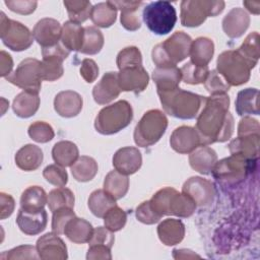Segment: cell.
Segmentation results:
<instances>
[{
	"mask_svg": "<svg viewBox=\"0 0 260 260\" xmlns=\"http://www.w3.org/2000/svg\"><path fill=\"white\" fill-rule=\"evenodd\" d=\"M121 92L118 80V72H107L94 85L92 96L99 105H106L114 101Z\"/></svg>",
	"mask_w": 260,
	"mask_h": 260,
	"instance_id": "18",
	"label": "cell"
},
{
	"mask_svg": "<svg viewBox=\"0 0 260 260\" xmlns=\"http://www.w3.org/2000/svg\"><path fill=\"white\" fill-rule=\"evenodd\" d=\"M80 75L86 82H93L99 76V67L96 63L92 59L86 58L82 60L80 66Z\"/></svg>",
	"mask_w": 260,
	"mask_h": 260,
	"instance_id": "55",
	"label": "cell"
},
{
	"mask_svg": "<svg viewBox=\"0 0 260 260\" xmlns=\"http://www.w3.org/2000/svg\"><path fill=\"white\" fill-rule=\"evenodd\" d=\"M260 126L257 120L252 119L251 117H244L238 126V136L250 135V134H259Z\"/></svg>",
	"mask_w": 260,
	"mask_h": 260,
	"instance_id": "56",
	"label": "cell"
},
{
	"mask_svg": "<svg viewBox=\"0 0 260 260\" xmlns=\"http://www.w3.org/2000/svg\"><path fill=\"white\" fill-rule=\"evenodd\" d=\"M196 209L195 201L185 193H179L176 189L172 193L169 205L168 215H176L179 217H189Z\"/></svg>",
	"mask_w": 260,
	"mask_h": 260,
	"instance_id": "29",
	"label": "cell"
},
{
	"mask_svg": "<svg viewBox=\"0 0 260 260\" xmlns=\"http://www.w3.org/2000/svg\"><path fill=\"white\" fill-rule=\"evenodd\" d=\"M252 68L238 50L222 52L216 62V71L230 85L234 86L246 83L250 78Z\"/></svg>",
	"mask_w": 260,
	"mask_h": 260,
	"instance_id": "6",
	"label": "cell"
},
{
	"mask_svg": "<svg viewBox=\"0 0 260 260\" xmlns=\"http://www.w3.org/2000/svg\"><path fill=\"white\" fill-rule=\"evenodd\" d=\"M214 53V44L212 40L200 37L195 41H192L190 48V57L191 62L199 66H207L211 61Z\"/></svg>",
	"mask_w": 260,
	"mask_h": 260,
	"instance_id": "32",
	"label": "cell"
},
{
	"mask_svg": "<svg viewBox=\"0 0 260 260\" xmlns=\"http://www.w3.org/2000/svg\"><path fill=\"white\" fill-rule=\"evenodd\" d=\"M73 217H75V213L73 208L70 207H63L54 211L52 217V231L57 235L64 234L67 222Z\"/></svg>",
	"mask_w": 260,
	"mask_h": 260,
	"instance_id": "50",
	"label": "cell"
},
{
	"mask_svg": "<svg viewBox=\"0 0 260 260\" xmlns=\"http://www.w3.org/2000/svg\"><path fill=\"white\" fill-rule=\"evenodd\" d=\"M71 21L76 23L84 22L90 17L91 3L86 0H66L63 2Z\"/></svg>",
	"mask_w": 260,
	"mask_h": 260,
	"instance_id": "42",
	"label": "cell"
},
{
	"mask_svg": "<svg viewBox=\"0 0 260 260\" xmlns=\"http://www.w3.org/2000/svg\"><path fill=\"white\" fill-rule=\"evenodd\" d=\"M84 27L71 20L66 21L62 26L61 43L68 51H80L83 43Z\"/></svg>",
	"mask_w": 260,
	"mask_h": 260,
	"instance_id": "34",
	"label": "cell"
},
{
	"mask_svg": "<svg viewBox=\"0 0 260 260\" xmlns=\"http://www.w3.org/2000/svg\"><path fill=\"white\" fill-rule=\"evenodd\" d=\"M79 150L75 143L68 140L57 142L52 149L54 161L61 167H71L78 158Z\"/></svg>",
	"mask_w": 260,
	"mask_h": 260,
	"instance_id": "33",
	"label": "cell"
},
{
	"mask_svg": "<svg viewBox=\"0 0 260 260\" xmlns=\"http://www.w3.org/2000/svg\"><path fill=\"white\" fill-rule=\"evenodd\" d=\"M116 204V199L105 189L94 190L88 198V208L96 217H104L107 211Z\"/></svg>",
	"mask_w": 260,
	"mask_h": 260,
	"instance_id": "38",
	"label": "cell"
},
{
	"mask_svg": "<svg viewBox=\"0 0 260 260\" xmlns=\"http://www.w3.org/2000/svg\"><path fill=\"white\" fill-rule=\"evenodd\" d=\"M250 24V16L243 8H233L222 19V28L232 39L240 38Z\"/></svg>",
	"mask_w": 260,
	"mask_h": 260,
	"instance_id": "21",
	"label": "cell"
},
{
	"mask_svg": "<svg viewBox=\"0 0 260 260\" xmlns=\"http://www.w3.org/2000/svg\"><path fill=\"white\" fill-rule=\"evenodd\" d=\"M2 260L8 259H38L39 254L37 248L30 245H23L3 252L0 256Z\"/></svg>",
	"mask_w": 260,
	"mask_h": 260,
	"instance_id": "51",
	"label": "cell"
},
{
	"mask_svg": "<svg viewBox=\"0 0 260 260\" xmlns=\"http://www.w3.org/2000/svg\"><path fill=\"white\" fill-rule=\"evenodd\" d=\"M204 85L206 90L209 93H211V95L225 93L231 87V85L224 80V78L216 70H212L208 72L207 77L204 81Z\"/></svg>",
	"mask_w": 260,
	"mask_h": 260,
	"instance_id": "48",
	"label": "cell"
},
{
	"mask_svg": "<svg viewBox=\"0 0 260 260\" xmlns=\"http://www.w3.org/2000/svg\"><path fill=\"white\" fill-rule=\"evenodd\" d=\"M36 248L39 257L43 260H65L68 257L65 243L54 232L39 238Z\"/></svg>",
	"mask_w": 260,
	"mask_h": 260,
	"instance_id": "14",
	"label": "cell"
},
{
	"mask_svg": "<svg viewBox=\"0 0 260 260\" xmlns=\"http://www.w3.org/2000/svg\"><path fill=\"white\" fill-rule=\"evenodd\" d=\"M104 46V36L100 29L94 26H85L83 35V43L80 53L86 55L98 54Z\"/></svg>",
	"mask_w": 260,
	"mask_h": 260,
	"instance_id": "41",
	"label": "cell"
},
{
	"mask_svg": "<svg viewBox=\"0 0 260 260\" xmlns=\"http://www.w3.org/2000/svg\"><path fill=\"white\" fill-rule=\"evenodd\" d=\"M5 78L10 83L25 91L39 93L43 81L41 74V61L35 58H26L22 60L16 69Z\"/></svg>",
	"mask_w": 260,
	"mask_h": 260,
	"instance_id": "10",
	"label": "cell"
},
{
	"mask_svg": "<svg viewBox=\"0 0 260 260\" xmlns=\"http://www.w3.org/2000/svg\"><path fill=\"white\" fill-rule=\"evenodd\" d=\"M43 176L50 184L57 187H64L68 182V175L64 167L57 164L47 166L43 171Z\"/></svg>",
	"mask_w": 260,
	"mask_h": 260,
	"instance_id": "49",
	"label": "cell"
},
{
	"mask_svg": "<svg viewBox=\"0 0 260 260\" xmlns=\"http://www.w3.org/2000/svg\"><path fill=\"white\" fill-rule=\"evenodd\" d=\"M192 39L184 31H176L165 42L156 45L151 52L156 67L176 66L190 54Z\"/></svg>",
	"mask_w": 260,
	"mask_h": 260,
	"instance_id": "3",
	"label": "cell"
},
{
	"mask_svg": "<svg viewBox=\"0 0 260 260\" xmlns=\"http://www.w3.org/2000/svg\"><path fill=\"white\" fill-rule=\"evenodd\" d=\"M0 206H1V219H4L6 217H9L13 210H14V206H15V202L14 199L12 198V196H10L9 194L6 193H1L0 194Z\"/></svg>",
	"mask_w": 260,
	"mask_h": 260,
	"instance_id": "58",
	"label": "cell"
},
{
	"mask_svg": "<svg viewBox=\"0 0 260 260\" xmlns=\"http://www.w3.org/2000/svg\"><path fill=\"white\" fill-rule=\"evenodd\" d=\"M182 79L188 84L204 83L209 72L208 66H199L193 62H187L181 69Z\"/></svg>",
	"mask_w": 260,
	"mask_h": 260,
	"instance_id": "44",
	"label": "cell"
},
{
	"mask_svg": "<svg viewBox=\"0 0 260 260\" xmlns=\"http://www.w3.org/2000/svg\"><path fill=\"white\" fill-rule=\"evenodd\" d=\"M229 108L230 98L225 93L205 96L195 126L201 145L224 142L232 137L234 118Z\"/></svg>",
	"mask_w": 260,
	"mask_h": 260,
	"instance_id": "1",
	"label": "cell"
},
{
	"mask_svg": "<svg viewBox=\"0 0 260 260\" xmlns=\"http://www.w3.org/2000/svg\"><path fill=\"white\" fill-rule=\"evenodd\" d=\"M216 161V152L206 145H199L190 152L189 155V164L191 168L203 175L210 174Z\"/></svg>",
	"mask_w": 260,
	"mask_h": 260,
	"instance_id": "23",
	"label": "cell"
},
{
	"mask_svg": "<svg viewBox=\"0 0 260 260\" xmlns=\"http://www.w3.org/2000/svg\"><path fill=\"white\" fill-rule=\"evenodd\" d=\"M98 164L94 158L82 155L70 167L73 178L78 182H88L94 178L98 173Z\"/></svg>",
	"mask_w": 260,
	"mask_h": 260,
	"instance_id": "39",
	"label": "cell"
},
{
	"mask_svg": "<svg viewBox=\"0 0 260 260\" xmlns=\"http://www.w3.org/2000/svg\"><path fill=\"white\" fill-rule=\"evenodd\" d=\"M258 95L259 91L257 88H246L239 91L236 100V111L238 115H258Z\"/></svg>",
	"mask_w": 260,
	"mask_h": 260,
	"instance_id": "36",
	"label": "cell"
},
{
	"mask_svg": "<svg viewBox=\"0 0 260 260\" xmlns=\"http://www.w3.org/2000/svg\"><path fill=\"white\" fill-rule=\"evenodd\" d=\"M104 189L111 194L116 200L126 195L129 189V179L126 175L117 170L111 171L105 178Z\"/></svg>",
	"mask_w": 260,
	"mask_h": 260,
	"instance_id": "37",
	"label": "cell"
},
{
	"mask_svg": "<svg viewBox=\"0 0 260 260\" xmlns=\"http://www.w3.org/2000/svg\"><path fill=\"white\" fill-rule=\"evenodd\" d=\"M83 106L81 95L73 90H63L56 94L54 100V109L58 115L64 118L77 116Z\"/></svg>",
	"mask_w": 260,
	"mask_h": 260,
	"instance_id": "19",
	"label": "cell"
},
{
	"mask_svg": "<svg viewBox=\"0 0 260 260\" xmlns=\"http://www.w3.org/2000/svg\"><path fill=\"white\" fill-rule=\"evenodd\" d=\"M182 192L189 195L196 203V206L206 207L211 205L215 197V189L213 184L200 177H191L183 187Z\"/></svg>",
	"mask_w": 260,
	"mask_h": 260,
	"instance_id": "12",
	"label": "cell"
},
{
	"mask_svg": "<svg viewBox=\"0 0 260 260\" xmlns=\"http://www.w3.org/2000/svg\"><path fill=\"white\" fill-rule=\"evenodd\" d=\"M27 132L29 137L39 143H47L55 136L52 126L44 121H36L30 124Z\"/></svg>",
	"mask_w": 260,
	"mask_h": 260,
	"instance_id": "45",
	"label": "cell"
},
{
	"mask_svg": "<svg viewBox=\"0 0 260 260\" xmlns=\"http://www.w3.org/2000/svg\"><path fill=\"white\" fill-rule=\"evenodd\" d=\"M223 1L185 0L181 2V23L195 27L202 24L208 16H216L224 8Z\"/></svg>",
	"mask_w": 260,
	"mask_h": 260,
	"instance_id": "8",
	"label": "cell"
},
{
	"mask_svg": "<svg viewBox=\"0 0 260 260\" xmlns=\"http://www.w3.org/2000/svg\"><path fill=\"white\" fill-rule=\"evenodd\" d=\"M88 260H110L112 259L111 248L106 245H90L86 255Z\"/></svg>",
	"mask_w": 260,
	"mask_h": 260,
	"instance_id": "57",
	"label": "cell"
},
{
	"mask_svg": "<svg viewBox=\"0 0 260 260\" xmlns=\"http://www.w3.org/2000/svg\"><path fill=\"white\" fill-rule=\"evenodd\" d=\"M260 134L238 136L229 144L231 154L242 156L248 160L256 161L258 157Z\"/></svg>",
	"mask_w": 260,
	"mask_h": 260,
	"instance_id": "22",
	"label": "cell"
},
{
	"mask_svg": "<svg viewBox=\"0 0 260 260\" xmlns=\"http://www.w3.org/2000/svg\"><path fill=\"white\" fill-rule=\"evenodd\" d=\"M0 15V36L3 44L16 52L28 49L34 42L32 32L19 21L7 18L3 12Z\"/></svg>",
	"mask_w": 260,
	"mask_h": 260,
	"instance_id": "9",
	"label": "cell"
},
{
	"mask_svg": "<svg viewBox=\"0 0 260 260\" xmlns=\"http://www.w3.org/2000/svg\"><path fill=\"white\" fill-rule=\"evenodd\" d=\"M5 5L13 12L27 15L32 13L38 5L37 1H26V0H6Z\"/></svg>",
	"mask_w": 260,
	"mask_h": 260,
	"instance_id": "54",
	"label": "cell"
},
{
	"mask_svg": "<svg viewBox=\"0 0 260 260\" xmlns=\"http://www.w3.org/2000/svg\"><path fill=\"white\" fill-rule=\"evenodd\" d=\"M241 55L250 63V65L254 68L258 62L260 56L259 49V34L257 31H253L247 36L243 44L240 48L237 49Z\"/></svg>",
	"mask_w": 260,
	"mask_h": 260,
	"instance_id": "43",
	"label": "cell"
},
{
	"mask_svg": "<svg viewBox=\"0 0 260 260\" xmlns=\"http://www.w3.org/2000/svg\"><path fill=\"white\" fill-rule=\"evenodd\" d=\"M136 217L137 219L145 224H153L157 222L162 216H160L157 212L153 210V208L150 205L149 200L142 202L137 208H136Z\"/></svg>",
	"mask_w": 260,
	"mask_h": 260,
	"instance_id": "52",
	"label": "cell"
},
{
	"mask_svg": "<svg viewBox=\"0 0 260 260\" xmlns=\"http://www.w3.org/2000/svg\"><path fill=\"white\" fill-rule=\"evenodd\" d=\"M62 35V26L58 20L54 18H43L37 22L32 29L34 39L42 46L49 48L60 42Z\"/></svg>",
	"mask_w": 260,
	"mask_h": 260,
	"instance_id": "15",
	"label": "cell"
},
{
	"mask_svg": "<svg viewBox=\"0 0 260 260\" xmlns=\"http://www.w3.org/2000/svg\"><path fill=\"white\" fill-rule=\"evenodd\" d=\"M48 222V214L45 209L38 212H27L21 208L16 217V223L19 230L28 236H35L42 233Z\"/></svg>",
	"mask_w": 260,
	"mask_h": 260,
	"instance_id": "20",
	"label": "cell"
},
{
	"mask_svg": "<svg viewBox=\"0 0 260 260\" xmlns=\"http://www.w3.org/2000/svg\"><path fill=\"white\" fill-rule=\"evenodd\" d=\"M142 165L141 152L133 146H126L118 149L113 156L115 170L124 174L132 175L136 173Z\"/></svg>",
	"mask_w": 260,
	"mask_h": 260,
	"instance_id": "17",
	"label": "cell"
},
{
	"mask_svg": "<svg viewBox=\"0 0 260 260\" xmlns=\"http://www.w3.org/2000/svg\"><path fill=\"white\" fill-rule=\"evenodd\" d=\"M157 235L162 244L173 246L184 239L185 225L180 219L167 218L158 224Z\"/></svg>",
	"mask_w": 260,
	"mask_h": 260,
	"instance_id": "24",
	"label": "cell"
},
{
	"mask_svg": "<svg viewBox=\"0 0 260 260\" xmlns=\"http://www.w3.org/2000/svg\"><path fill=\"white\" fill-rule=\"evenodd\" d=\"M243 4L246 6L248 11L252 12L253 14H259V9H260V2H255V1H244Z\"/></svg>",
	"mask_w": 260,
	"mask_h": 260,
	"instance_id": "60",
	"label": "cell"
},
{
	"mask_svg": "<svg viewBox=\"0 0 260 260\" xmlns=\"http://www.w3.org/2000/svg\"><path fill=\"white\" fill-rule=\"evenodd\" d=\"M253 160L232 154L230 157L216 161L212 169L214 178L225 183H239L243 181L251 170Z\"/></svg>",
	"mask_w": 260,
	"mask_h": 260,
	"instance_id": "11",
	"label": "cell"
},
{
	"mask_svg": "<svg viewBox=\"0 0 260 260\" xmlns=\"http://www.w3.org/2000/svg\"><path fill=\"white\" fill-rule=\"evenodd\" d=\"M152 79L156 84L157 91H168L178 87L182 74L177 66L156 67L152 72Z\"/></svg>",
	"mask_w": 260,
	"mask_h": 260,
	"instance_id": "26",
	"label": "cell"
},
{
	"mask_svg": "<svg viewBox=\"0 0 260 260\" xmlns=\"http://www.w3.org/2000/svg\"><path fill=\"white\" fill-rule=\"evenodd\" d=\"M137 65H142L141 52L137 47H126L119 52L117 56V66L119 70L125 67Z\"/></svg>",
	"mask_w": 260,
	"mask_h": 260,
	"instance_id": "47",
	"label": "cell"
},
{
	"mask_svg": "<svg viewBox=\"0 0 260 260\" xmlns=\"http://www.w3.org/2000/svg\"><path fill=\"white\" fill-rule=\"evenodd\" d=\"M133 119L131 105L124 100L103 108L95 117L94 128L104 135H112L126 128Z\"/></svg>",
	"mask_w": 260,
	"mask_h": 260,
	"instance_id": "4",
	"label": "cell"
},
{
	"mask_svg": "<svg viewBox=\"0 0 260 260\" xmlns=\"http://www.w3.org/2000/svg\"><path fill=\"white\" fill-rule=\"evenodd\" d=\"M142 17L148 29L158 36L169 34L177 21L176 9L168 1L150 2L144 7Z\"/></svg>",
	"mask_w": 260,
	"mask_h": 260,
	"instance_id": "7",
	"label": "cell"
},
{
	"mask_svg": "<svg viewBox=\"0 0 260 260\" xmlns=\"http://www.w3.org/2000/svg\"><path fill=\"white\" fill-rule=\"evenodd\" d=\"M40 102L39 93L23 90L15 96L12 109L16 116L20 118H29L39 110Z\"/></svg>",
	"mask_w": 260,
	"mask_h": 260,
	"instance_id": "30",
	"label": "cell"
},
{
	"mask_svg": "<svg viewBox=\"0 0 260 260\" xmlns=\"http://www.w3.org/2000/svg\"><path fill=\"white\" fill-rule=\"evenodd\" d=\"M117 9L121 10V23L127 30H137L141 26L139 17V7L143 4L142 1H112Z\"/></svg>",
	"mask_w": 260,
	"mask_h": 260,
	"instance_id": "25",
	"label": "cell"
},
{
	"mask_svg": "<svg viewBox=\"0 0 260 260\" xmlns=\"http://www.w3.org/2000/svg\"><path fill=\"white\" fill-rule=\"evenodd\" d=\"M171 147L182 154L190 153L201 145L200 137L195 128L190 126H180L176 128L170 138Z\"/></svg>",
	"mask_w": 260,
	"mask_h": 260,
	"instance_id": "16",
	"label": "cell"
},
{
	"mask_svg": "<svg viewBox=\"0 0 260 260\" xmlns=\"http://www.w3.org/2000/svg\"><path fill=\"white\" fill-rule=\"evenodd\" d=\"M168 119L161 111L154 109L144 113L134 129V141L138 146L148 147L155 144L165 134Z\"/></svg>",
	"mask_w": 260,
	"mask_h": 260,
	"instance_id": "5",
	"label": "cell"
},
{
	"mask_svg": "<svg viewBox=\"0 0 260 260\" xmlns=\"http://www.w3.org/2000/svg\"><path fill=\"white\" fill-rule=\"evenodd\" d=\"M126 221H127L126 212L117 205L110 208L107 211V213L104 215L105 226L113 233L122 230L125 226Z\"/></svg>",
	"mask_w": 260,
	"mask_h": 260,
	"instance_id": "46",
	"label": "cell"
},
{
	"mask_svg": "<svg viewBox=\"0 0 260 260\" xmlns=\"http://www.w3.org/2000/svg\"><path fill=\"white\" fill-rule=\"evenodd\" d=\"M13 67V61L11 56L6 53L5 51H1V55H0V70L1 73L0 75L2 77H6L11 73Z\"/></svg>",
	"mask_w": 260,
	"mask_h": 260,
	"instance_id": "59",
	"label": "cell"
},
{
	"mask_svg": "<svg viewBox=\"0 0 260 260\" xmlns=\"http://www.w3.org/2000/svg\"><path fill=\"white\" fill-rule=\"evenodd\" d=\"M44 154L42 149L35 144L22 146L15 154L16 166L23 171L29 172L37 170L43 162Z\"/></svg>",
	"mask_w": 260,
	"mask_h": 260,
	"instance_id": "27",
	"label": "cell"
},
{
	"mask_svg": "<svg viewBox=\"0 0 260 260\" xmlns=\"http://www.w3.org/2000/svg\"><path fill=\"white\" fill-rule=\"evenodd\" d=\"M94 229L87 220L79 217L71 218L64 230V235L75 244L88 243L92 237Z\"/></svg>",
	"mask_w": 260,
	"mask_h": 260,
	"instance_id": "28",
	"label": "cell"
},
{
	"mask_svg": "<svg viewBox=\"0 0 260 260\" xmlns=\"http://www.w3.org/2000/svg\"><path fill=\"white\" fill-rule=\"evenodd\" d=\"M74 194L73 192L65 187H59L50 191L48 195V206L49 209L54 212L63 207H74Z\"/></svg>",
	"mask_w": 260,
	"mask_h": 260,
	"instance_id": "40",
	"label": "cell"
},
{
	"mask_svg": "<svg viewBox=\"0 0 260 260\" xmlns=\"http://www.w3.org/2000/svg\"><path fill=\"white\" fill-rule=\"evenodd\" d=\"M157 94L165 112L183 120L197 117L205 100V96L179 87L168 91H157Z\"/></svg>",
	"mask_w": 260,
	"mask_h": 260,
	"instance_id": "2",
	"label": "cell"
},
{
	"mask_svg": "<svg viewBox=\"0 0 260 260\" xmlns=\"http://www.w3.org/2000/svg\"><path fill=\"white\" fill-rule=\"evenodd\" d=\"M47 202L48 196L45 190L40 186H30L21 194L20 208L27 212H38L44 209Z\"/></svg>",
	"mask_w": 260,
	"mask_h": 260,
	"instance_id": "31",
	"label": "cell"
},
{
	"mask_svg": "<svg viewBox=\"0 0 260 260\" xmlns=\"http://www.w3.org/2000/svg\"><path fill=\"white\" fill-rule=\"evenodd\" d=\"M118 80L121 90L139 93L148 85L149 76L142 65L129 66L120 69Z\"/></svg>",
	"mask_w": 260,
	"mask_h": 260,
	"instance_id": "13",
	"label": "cell"
},
{
	"mask_svg": "<svg viewBox=\"0 0 260 260\" xmlns=\"http://www.w3.org/2000/svg\"><path fill=\"white\" fill-rule=\"evenodd\" d=\"M117 8L112 1L101 2L92 6L90 19L100 27H110L116 21Z\"/></svg>",
	"mask_w": 260,
	"mask_h": 260,
	"instance_id": "35",
	"label": "cell"
},
{
	"mask_svg": "<svg viewBox=\"0 0 260 260\" xmlns=\"http://www.w3.org/2000/svg\"><path fill=\"white\" fill-rule=\"evenodd\" d=\"M115 242V237L113 232L108 230L106 226H99L94 229L91 239L88 242V245H106L110 248L113 247Z\"/></svg>",
	"mask_w": 260,
	"mask_h": 260,
	"instance_id": "53",
	"label": "cell"
}]
</instances>
